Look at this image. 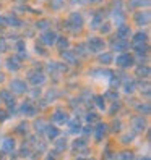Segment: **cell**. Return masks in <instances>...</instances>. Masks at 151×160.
Listing matches in <instances>:
<instances>
[{"label": "cell", "instance_id": "6da1fadb", "mask_svg": "<svg viewBox=\"0 0 151 160\" xmlns=\"http://www.w3.org/2000/svg\"><path fill=\"white\" fill-rule=\"evenodd\" d=\"M52 121H54L55 125H65V123H68V121H70V118H68V113L65 110L57 108L52 113Z\"/></svg>", "mask_w": 151, "mask_h": 160}, {"label": "cell", "instance_id": "7a4b0ae2", "mask_svg": "<svg viewBox=\"0 0 151 160\" xmlns=\"http://www.w3.org/2000/svg\"><path fill=\"white\" fill-rule=\"evenodd\" d=\"M116 65L119 68H128L130 65H133V57L128 55V53H122L116 58Z\"/></svg>", "mask_w": 151, "mask_h": 160}, {"label": "cell", "instance_id": "3957f363", "mask_svg": "<svg viewBox=\"0 0 151 160\" xmlns=\"http://www.w3.org/2000/svg\"><path fill=\"white\" fill-rule=\"evenodd\" d=\"M28 79H30V82L34 84V86H39V84H44V82H46L44 73H39V70H37V71H30V73H28Z\"/></svg>", "mask_w": 151, "mask_h": 160}, {"label": "cell", "instance_id": "277c9868", "mask_svg": "<svg viewBox=\"0 0 151 160\" xmlns=\"http://www.w3.org/2000/svg\"><path fill=\"white\" fill-rule=\"evenodd\" d=\"M10 89L13 94H23L28 89V84H26V81H21V79H13L10 82Z\"/></svg>", "mask_w": 151, "mask_h": 160}, {"label": "cell", "instance_id": "5b68a950", "mask_svg": "<svg viewBox=\"0 0 151 160\" xmlns=\"http://www.w3.org/2000/svg\"><path fill=\"white\" fill-rule=\"evenodd\" d=\"M68 26H70V28H73L72 31L80 29V28L83 26V16H81L80 13H72V15H70V18H68Z\"/></svg>", "mask_w": 151, "mask_h": 160}, {"label": "cell", "instance_id": "8992f818", "mask_svg": "<svg viewBox=\"0 0 151 160\" xmlns=\"http://www.w3.org/2000/svg\"><path fill=\"white\" fill-rule=\"evenodd\" d=\"M88 47H89L91 52H101L104 49V41L99 39V37H91L88 41Z\"/></svg>", "mask_w": 151, "mask_h": 160}, {"label": "cell", "instance_id": "52a82bcc", "mask_svg": "<svg viewBox=\"0 0 151 160\" xmlns=\"http://www.w3.org/2000/svg\"><path fill=\"white\" fill-rule=\"evenodd\" d=\"M0 99H3L7 102V105H8V112H15V97H13V94H10L8 91H2L0 92Z\"/></svg>", "mask_w": 151, "mask_h": 160}, {"label": "cell", "instance_id": "ba28073f", "mask_svg": "<svg viewBox=\"0 0 151 160\" xmlns=\"http://www.w3.org/2000/svg\"><path fill=\"white\" fill-rule=\"evenodd\" d=\"M145 126H146V121H145L143 117H135L132 120V128H133L135 133H141V131L145 129Z\"/></svg>", "mask_w": 151, "mask_h": 160}, {"label": "cell", "instance_id": "9c48e42d", "mask_svg": "<svg viewBox=\"0 0 151 160\" xmlns=\"http://www.w3.org/2000/svg\"><path fill=\"white\" fill-rule=\"evenodd\" d=\"M20 112L23 115H26V117H33V115H36V107L33 105L31 102H23L21 103V107H20Z\"/></svg>", "mask_w": 151, "mask_h": 160}, {"label": "cell", "instance_id": "30bf717a", "mask_svg": "<svg viewBox=\"0 0 151 160\" xmlns=\"http://www.w3.org/2000/svg\"><path fill=\"white\" fill-rule=\"evenodd\" d=\"M55 41H57V34L54 31H47L41 36V42L44 45H52V44H55Z\"/></svg>", "mask_w": 151, "mask_h": 160}, {"label": "cell", "instance_id": "8fae6325", "mask_svg": "<svg viewBox=\"0 0 151 160\" xmlns=\"http://www.w3.org/2000/svg\"><path fill=\"white\" fill-rule=\"evenodd\" d=\"M2 149L5 150V152L12 154L13 150H15V139H13V138H5V139L2 141Z\"/></svg>", "mask_w": 151, "mask_h": 160}, {"label": "cell", "instance_id": "7c38bea8", "mask_svg": "<svg viewBox=\"0 0 151 160\" xmlns=\"http://www.w3.org/2000/svg\"><path fill=\"white\" fill-rule=\"evenodd\" d=\"M44 133L47 136V139H55V138H59V129L57 126H52V125H46V129H44Z\"/></svg>", "mask_w": 151, "mask_h": 160}, {"label": "cell", "instance_id": "4fadbf2b", "mask_svg": "<svg viewBox=\"0 0 151 160\" xmlns=\"http://www.w3.org/2000/svg\"><path fill=\"white\" fill-rule=\"evenodd\" d=\"M94 136H96V141H101L102 138H104L106 134H107V125H104V123H98V126H96V129H94Z\"/></svg>", "mask_w": 151, "mask_h": 160}, {"label": "cell", "instance_id": "5bb4252c", "mask_svg": "<svg viewBox=\"0 0 151 160\" xmlns=\"http://www.w3.org/2000/svg\"><path fill=\"white\" fill-rule=\"evenodd\" d=\"M7 68L10 70V71H18L20 70V58H16V57H10L7 60Z\"/></svg>", "mask_w": 151, "mask_h": 160}, {"label": "cell", "instance_id": "9a60e30c", "mask_svg": "<svg viewBox=\"0 0 151 160\" xmlns=\"http://www.w3.org/2000/svg\"><path fill=\"white\" fill-rule=\"evenodd\" d=\"M54 141H55V144H54L55 152H62V150H65V147H67V139L65 138H55Z\"/></svg>", "mask_w": 151, "mask_h": 160}, {"label": "cell", "instance_id": "2e32d148", "mask_svg": "<svg viewBox=\"0 0 151 160\" xmlns=\"http://www.w3.org/2000/svg\"><path fill=\"white\" fill-rule=\"evenodd\" d=\"M133 49H135V53L138 55V57H145V55L148 53V45L146 44H135Z\"/></svg>", "mask_w": 151, "mask_h": 160}, {"label": "cell", "instance_id": "e0dca14e", "mask_svg": "<svg viewBox=\"0 0 151 160\" xmlns=\"http://www.w3.org/2000/svg\"><path fill=\"white\" fill-rule=\"evenodd\" d=\"M135 21H137L140 26L148 24V21H149V13H138V15L135 16Z\"/></svg>", "mask_w": 151, "mask_h": 160}, {"label": "cell", "instance_id": "ac0fdd59", "mask_svg": "<svg viewBox=\"0 0 151 160\" xmlns=\"http://www.w3.org/2000/svg\"><path fill=\"white\" fill-rule=\"evenodd\" d=\"M70 125V133L72 134H78L81 131V126H80V120H73V121H68Z\"/></svg>", "mask_w": 151, "mask_h": 160}, {"label": "cell", "instance_id": "d6986e66", "mask_svg": "<svg viewBox=\"0 0 151 160\" xmlns=\"http://www.w3.org/2000/svg\"><path fill=\"white\" fill-rule=\"evenodd\" d=\"M116 160H133V154L130 150H124L120 154H116Z\"/></svg>", "mask_w": 151, "mask_h": 160}, {"label": "cell", "instance_id": "ffe728a7", "mask_svg": "<svg viewBox=\"0 0 151 160\" xmlns=\"http://www.w3.org/2000/svg\"><path fill=\"white\" fill-rule=\"evenodd\" d=\"M146 34L145 32H137L135 36H133V45L135 44H146Z\"/></svg>", "mask_w": 151, "mask_h": 160}, {"label": "cell", "instance_id": "44dd1931", "mask_svg": "<svg viewBox=\"0 0 151 160\" xmlns=\"http://www.w3.org/2000/svg\"><path fill=\"white\" fill-rule=\"evenodd\" d=\"M127 47H128V42L125 39H120L119 42L112 44V49H114V50H124V49H127Z\"/></svg>", "mask_w": 151, "mask_h": 160}, {"label": "cell", "instance_id": "7402d4cb", "mask_svg": "<svg viewBox=\"0 0 151 160\" xmlns=\"http://www.w3.org/2000/svg\"><path fill=\"white\" fill-rule=\"evenodd\" d=\"M34 129H36V133H37V134H42V133H44V129H46V123H44L42 120H36Z\"/></svg>", "mask_w": 151, "mask_h": 160}, {"label": "cell", "instance_id": "603a6c76", "mask_svg": "<svg viewBox=\"0 0 151 160\" xmlns=\"http://www.w3.org/2000/svg\"><path fill=\"white\" fill-rule=\"evenodd\" d=\"M117 34H119L120 39H127V37L130 36V29H128L127 26H120L119 31H117Z\"/></svg>", "mask_w": 151, "mask_h": 160}, {"label": "cell", "instance_id": "cb8c5ba5", "mask_svg": "<svg viewBox=\"0 0 151 160\" xmlns=\"http://www.w3.org/2000/svg\"><path fill=\"white\" fill-rule=\"evenodd\" d=\"M94 103H96V107L99 110H106V102H104V97H102V96H96V97H94Z\"/></svg>", "mask_w": 151, "mask_h": 160}, {"label": "cell", "instance_id": "d4e9b609", "mask_svg": "<svg viewBox=\"0 0 151 160\" xmlns=\"http://www.w3.org/2000/svg\"><path fill=\"white\" fill-rule=\"evenodd\" d=\"M135 88H137L135 81H127V82L124 84V89H125V92H127V94H132V92L135 91Z\"/></svg>", "mask_w": 151, "mask_h": 160}, {"label": "cell", "instance_id": "484cf974", "mask_svg": "<svg viewBox=\"0 0 151 160\" xmlns=\"http://www.w3.org/2000/svg\"><path fill=\"white\" fill-rule=\"evenodd\" d=\"M86 147V139H77L73 142V149L75 150H80V149H84Z\"/></svg>", "mask_w": 151, "mask_h": 160}, {"label": "cell", "instance_id": "4316f807", "mask_svg": "<svg viewBox=\"0 0 151 160\" xmlns=\"http://www.w3.org/2000/svg\"><path fill=\"white\" fill-rule=\"evenodd\" d=\"M63 60H67V62H70V63H77V57H75V53L73 52H63Z\"/></svg>", "mask_w": 151, "mask_h": 160}, {"label": "cell", "instance_id": "83f0119b", "mask_svg": "<svg viewBox=\"0 0 151 160\" xmlns=\"http://www.w3.org/2000/svg\"><path fill=\"white\" fill-rule=\"evenodd\" d=\"M5 20H7V24H10V26H15V28H18L21 24V21L18 20V18H12V16H5Z\"/></svg>", "mask_w": 151, "mask_h": 160}, {"label": "cell", "instance_id": "f1b7e54d", "mask_svg": "<svg viewBox=\"0 0 151 160\" xmlns=\"http://www.w3.org/2000/svg\"><path fill=\"white\" fill-rule=\"evenodd\" d=\"M137 74H138V76L148 78V76H149V68H148V67H140V68H137Z\"/></svg>", "mask_w": 151, "mask_h": 160}, {"label": "cell", "instance_id": "f546056e", "mask_svg": "<svg viewBox=\"0 0 151 160\" xmlns=\"http://www.w3.org/2000/svg\"><path fill=\"white\" fill-rule=\"evenodd\" d=\"M57 41H59L57 47L60 50H63V49H67V47H68V39H65V37H57Z\"/></svg>", "mask_w": 151, "mask_h": 160}, {"label": "cell", "instance_id": "4dcf8cb0", "mask_svg": "<svg viewBox=\"0 0 151 160\" xmlns=\"http://www.w3.org/2000/svg\"><path fill=\"white\" fill-rule=\"evenodd\" d=\"M99 62H101V63H106V65H109V63L112 62L111 53H101V55H99Z\"/></svg>", "mask_w": 151, "mask_h": 160}, {"label": "cell", "instance_id": "1f68e13d", "mask_svg": "<svg viewBox=\"0 0 151 160\" xmlns=\"http://www.w3.org/2000/svg\"><path fill=\"white\" fill-rule=\"evenodd\" d=\"M130 3H132V7H137V5L146 7V5H149V0H130Z\"/></svg>", "mask_w": 151, "mask_h": 160}, {"label": "cell", "instance_id": "d6a6232c", "mask_svg": "<svg viewBox=\"0 0 151 160\" xmlns=\"http://www.w3.org/2000/svg\"><path fill=\"white\" fill-rule=\"evenodd\" d=\"M101 21H102V18H101V15L98 13L96 16H94V18H93V21H91V28H98Z\"/></svg>", "mask_w": 151, "mask_h": 160}, {"label": "cell", "instance_id": "836d02e7", "mask_svg": "<svg viewBox=\"0 0 151 160\" xmlns=\"http://www.w3.org/2000/svg\"><path fill=\"white\" fill-rule=\"evenodd\" d=\"M133 138H135V134H125V136L120 138V141H122L124 144H127V142H132V141H133Z\"/></svg>", "mask_w": 151, "mask_h": 160}, {"label": "cell", "instance_id": "e575fe53", "mask_svg": "<svg viewBox=\"0 0 151 160\" xmlns=\"http://www.w3.org/2000/svg\"><path fill=\"white\" fill-rule=\"evenodd\" d=\"M98 120H99V117L96 113H88L86 115V121H88V123H94V121H98Z\"/></svg>", "mask_w": 151, "mask_h": 160}, {"label": "cell", "instance_id": "d590c367", "mask_svg": "<svg viewBox=\"0 0 151 160\" xmlns=\"http://www.w3.org/2000/svg\"><path fill=\"white\" fill-rule=\"evenodd\" d=\"M140 112H145V113H149V105H148V103H145V105H143V103H140V105L137 107Z\"/></svg>", "mask_w": 151, "mask_h": 160}, {"label": "cell", "instance_id": "8d00e7d4", "mask_svg": "<svg viewBox=\"0 0 151 160\" xmlns=\"http://www.w3.org/2000/svg\"><path fill=\"white\" fill-rule=\"evenodd\" d=\"M20 155H21V157L30 155V146H26V144H24V146L21 147V150H20Z\"/></svg>", "mask_w": 151, "mask_h": 160}, {"label": "cell", "instance_id": "74e56055", "mask_svg": "<svg viewBox=\"0 0 151 160\" xmlns=\"http://www.w3.org/2000/svg\"><path fill=\"white\" fill-rule=\"evenodd\" d=\"M36 26L39 28V29H47V28H49V21H39Z\"/></svg>", "mask_w": 151, "mask_h": 160}, {"label": "cell", "instance_id": "f35d334b", "mask_svg": "<svg viewBox=\"0 0 151 160\" xmlns=\"http://www.w3.org/2000/svg\"><path fill=\"white\" fill-rule=\"evenodd\" d=\"M106 97H109V99H112V100H116V99H119V94H117V92H112V91H109V92L106 94Z\"/></svg>", "mask_w": 151, "mask_h": 160}, {"label": "cell", "instance_id": "ab89813d", "mask_svg": "<svg viewBox=\"0 0 151 160\" xmlns=\"http://www.w3.org/2000/svg\"><path fill=\"white\" fill-rule=\"evenodd\" d=\"M104 158H106V160H116V154L106 152V154H104Z\"/></svg>", "mask_w": 151, "mask_h": 160}, {"label": "cell", "instance_id": "60d3db41", "mask_svg": "<svg viewBox=\"0 0 151 160\" xmlns=\"http://www.w3.org/2000/svg\"><path fill=\"white\" fill-rule=\"evenodd\" d=\"M8 49V47H7V42L5 41H0V52H5Z\"/></svg>", "mask_w": 151, "mask_h": 160}, {"label": "cell", "instance_id": "b9f144b4", "mask_svg": "<svg viewBox=\"0 0 151 160\" xmlns=\"http://www.w3.org/2000/svg\"><path fill=\"white\" fill-rule=\"evenodd\" d=\"M28 129V126H26V123H21L20 126H18L16 128V131H18V133H21V131H26Z\"/></svg>", "mask_w": 151, "mask_h": 160}, {"label": "cell", "instance_id": "7bdbcfd3", "mask_svg": "<svg viewBox=\"0 0 151 160\" xmlns=\"http://www.w3.org/2000/svg\"><path fill=\"white\" fill-rule=\"evenodd\" d=\"M7 118H8V113L2 110V112H0V121H5Z\"/></svg>", "mask_w": 151, "mask_h": 160}, {"label": "cell", "instance_id": "ee69618b", "mask_svg": "<svg viewBox=\"0 0 151 160\" xmlns=\"http://www.w3.org/2000/svg\"><path fill=\"white\" fill-rule=\"evenodd\" d=\"M31 96H33L34 99H37V97L41 96V91H39V89H34V91H33V94H31Z\"/></svg>", "mask_w": 151, "mask_h": 160}, {"label": "cell", "instance_id": "f6af8a7d", "mask_svg": "<svg viewBox=\"0 0 151 160\" xmlns=\"http://www.w3.org/2000/svg\"><path fill=\"white\" fill-rule=\"evenodd\" d=\"M83 133H84V134H88V136H89V134L93 133V128H89V126H86V128H83Z\"/></svg>", "mask_w": 151, "mask_h": 160}, {"label": "cell", "instance_id": "bcb514c9", "mask_svg": "<svg viewBox=\"0 0 151 160\" xmlns=\"http://www.w3.org/2000/svg\"><path fill=\"white\" fill-rule=\"evenodd\" d=\"M101 31L107 34V32H109V24H102V26H101Z\"/></svg>", "mask_w": 151, "mask_h": 160}, {"label": "cell", "instance_id": "7dc6e473", "mask_svg": "<svg viewBox=\"0 0 151 160\" xmlns=\"http://www.w3.org/2000/svg\"><path fill=\"white\" fill-rule=\"evenodd\" d=\"M119 129H120V121L116 120V121H114V131H119Z\"/></svg>", "mask_w": 151, "mask_h": 160}, {"label": "cell", "instance_id": "c3c4849f", "mask_svg": "<svg viewBox=\"0 0 151 160\" xmlns=\"http://www.w3.org/2000/svg\"><path fill=\"white\" fill-rule=\"evenodd\" d=\"M116 110H119V103H117V105H116V103L112 105V108H111V113H116Z\"/></svg>", "mask_w": 151, "mask_h": 160}, {"label": "cell", "instance_id": "681fc988", "mask_svg": "<svg viewBox=\"0 0 151 160\" xmlns=\"http://www.w3.org/2000/svg\"><path fill=\"white\" fill-rule=\"evenodd\" d=\"M54 157H55V154H54V152H49V154H47V160H55Z\"/></svg>", "mask_w": 151, "mask_h": 160}, {"label": "cell", "instance_id": "f907efd6", "mask_svg": "<svg viewBox=\"0 0 151 160\" xmlns=\"http://www.w3.org/2000/svg\"><path fill=\"white\" fill-rule=\"evenodd\" d=\"M77 2L83 5V3H86V2H88V0H72V3H77Z\"/></svg>", "mask_w": 151, "mask_h": 160}, {"label": "cell", "instance_id": "816d5d0a", "mask_svg": "<svg viewBox=\"0 0 151 160\" xmlns=\"http://www.w3.org/2000/svg\"><path fill=\"white\" fill-rule=\"evenodd\" d=\"M0 24H7V20H5V16H0Z\"/></svg>", "mask_w": 151, "mask_h": 160}, {"label": "cell", "instance_id": "f5cc1de1", "mask_svg": "<svg viewBox=\"0 0 151 160\" xmlns=\"http://www.w3.org/2000/svg\"><path fill=\"white\" fill-rule=\"evenodd\" d=\"M3 79H5V76H3V74H2V73H0V82H2Z\"/></svg>", "mask_w": 151, "mask_h": 160}, {"label": "cell", "instance_id": "db71d44e", "mask_svg": "<svg viewBox=\"0 0 151 160\" xmlns=\"http://www.w3.org/2000/svg\"><path fill=\"white\" fill-rule=\"evenodd\" d=\"M138 160H149L148 157H138Z\"/></svg>", "mask_w": 151, "mask_h": 160}, {"label": "cell", "instance_id": "11a10c76", "mask_svg": "<svg viewBox=\"0 0 151 160\" xmlns=\"http://www.w3.org/2000/svg\"><path fill=\"white\" fill-rule=\"evenodd\" d=\"M89 160H94V158H89Z\"/></svg>", "mask_w": 151, "mask_h": 160}, {"label": "cell", "instance_id": "9f6ffc18", "mask_svg": "<svg viewBox=\"0 0 151 160\" xmlns=\"http://www.w3.org/2000/svg\"><path fill=\"white\" fill-rule=\"evenodd\" d=\"M78 160H83V158H78Z\"/></svg>", "mask_w": 151, "mask_h": 160}]
</instances>
